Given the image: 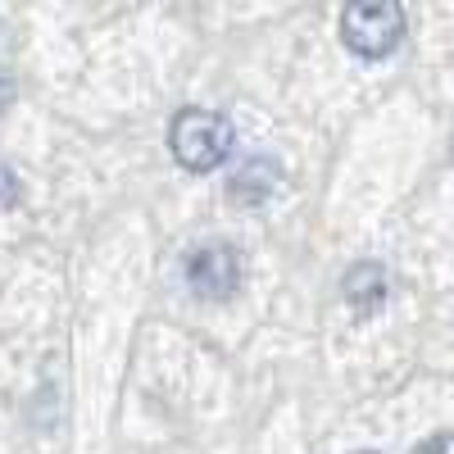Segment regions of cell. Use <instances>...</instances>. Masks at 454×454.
I'll return each instance as SVG.
<instances>
[{
  "instance_id": "9c48e42d",
  "label": "cell",
  "mask_w": 454,
  "mask_h": 454,
  "mask_svg": "<svg viewBox=\"0 0 454 454\" xmlns=\"http://www.w3.org/2000/svg\"><path fill=\"white\" fill-rule=\"evenodd\" d=\"M359 454H372V450H359Z\"/></svg>"
},
{
  "instance_id": "5b68a950",
  "label": "cell",
  "mask_w": 454,
  "mask_h": 454,
  "mask_svg": "<svg viewBox=\"0 0 454 454\" xmlns=\"http://www.w3.org/2000/svg\"><path fill=\"white\" fill-rule=\"evenodd\" d=\"M346 300L359 309H372L387 300V269L382 263H355L346 273Z\"/></svg>"
},
{
  "instance_id": "ba28073f",
  "label": "cell",
  "mask_w": 454,
  "mask_h": 454,
  "mask_svg": "<svg viewBox=\"0 0 454 454\" xmlns=\"http://www.w3.org/2000/svg\"><path fill=\"white\" fill-rule=\"evenodd\" d=\"M10 105H14V78H10L5 68H0V114H5Z\"/></svg>"
},
{
  "instance_id": "7a4b0ae2",
  "label": "cell",
  "mask_w": 454,
  "mask_h": 454,
  "mask_svg": "<svg viewBox=\"0 0 454 454\" xmlns=\"http://www.w3.org/2000/svg\"><path fill=\"white\" fill-rule=\"evenodd\" d=\"M340 36L355 55H391L404 36V10L391 0H359V5L340 10Z\"/></svg>"
},
{
  "instance_id": "3957f363",
  "label": "cell",
  "mask_w": 454,
  "mask_h": 454,
  "mask_svg": "<svg viewBox=\"0 0 454 454\" xmlns=\"http://www.w3.org/2000/svg\"><path fill=\"white\" fill-rule=\"evenodd\" d=\"M186 282H192L196 295L205 300H227L241 286V254L232 246H200L192 259H186Z\"/></svg>"
},
{
  "instance_id": "8992f818",
  "label": "cell",
  "mask_w": 454,
  "mask_h": 454,
  "mask_svg": "<svg viewBox=\"0 0 454 454\" xmlns=\"http://www.w3.org/2000/svg\"><path fill=\"white\" fill-rule=\"evenodd\" d=\"M19 200H23V186H19L14 168H5V164H0V214H5V209H14Z\"/></svg>"
},
{
  "instance_id": "277c9868",
  "label": "cell",
  "mask_w": 454,
  "mask_h": 454,
  "mask_svg": "<svg viewBox=\"0 0 454 454\" xmlns=\"http://www.w3.org/2000/svg\"><path fill=\"white\" fill-rule=\"evenodd\" d=\"M278 186H282V168H278L273 160H263V155H259V160H246V168L232 173V182H227V200L254 209V205L269 200Z\"/></svg>"
},
{
  "instance_id": "52a82bcc",
  "label": "cell",
  "mask_w": 454,
  "mask_h": 454,
  "mask_svg": "<svg viewBox=\"0 0 454 454\" xmlns=\"http://www.w3.org/2000/svg\"><path fill=\"white\" fill-rule=\"evenodd\" d=\"M413 454H454V432H436V436H427Z\"/></svg>"
},
{
  "instance_id": "6da1fadb",
  "label": "cell",
  "mask_w": 454,
  "mask_h": 454,
  "mask_svg": "<svg viewBox=\"0 0 454 454\" xmlns=\"http://www.w3.org/2000/svg\"><path fill=\"white\" fill-rule=\"evenodd\" d=\"M232 123L214 109H182L173 128H168V145L173 155L192 168V173H209L232 155Z\"/></svg>"
},
{
  "instance_id": "30bf717a",
  "label": "cell",
  "mask_w": 454,
  "mask_h": 454,
  "mask_svg": "<svg viewBox=\"0 0 454 454\" xmlns=\"http://www.w3.org/2000/svg\"><path fill=\"white\" fill-rule=\"evenodd\" d=\"M450 145H454V141H450Z\"/></svg>"
}]
</instances>
